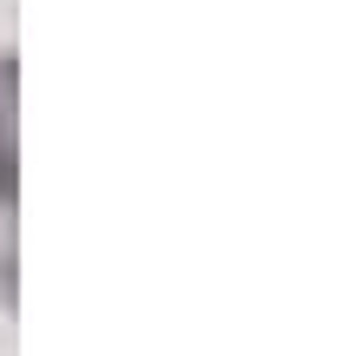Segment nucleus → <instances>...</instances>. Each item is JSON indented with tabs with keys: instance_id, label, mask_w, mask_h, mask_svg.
Returning a JSON list of instances; mask_svg holds the SVG:
<instances>
[{
	"instance_id": "1",
	"label": "nucleus",
	"mask_w": 350,
	"mask_h": 356,
	"mask_svg": "<svg viewBox=\"0 0 350 356\" xmlns=\"http://www.w3.org/2000/svg\"><path fill=\"white\" fill-rule=\"evenodd\" d=\"M20 191V145H13V119L0 113V204H13Z\"/></svg>"
},
{
	"instance_id": "2",
	"label": "nucleus",
	"mask_w": 350,
	"mask_h": 356,
	"mask_svg": "<svg viewBox=\"0 0 350 356\" xmlns=\"http://www.w3.org/2000/svg\"><path fill=\"white\" fill-rule=\"evenodd\" d=\"M13 92H20V60L0 53V113H7V119H13Z\"/></svg>"
}]
</instances>
